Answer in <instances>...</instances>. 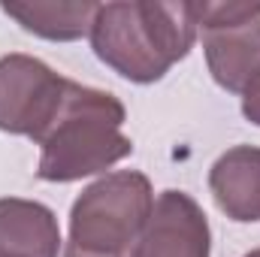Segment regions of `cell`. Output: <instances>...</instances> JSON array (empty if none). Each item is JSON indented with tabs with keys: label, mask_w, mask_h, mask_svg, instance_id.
<instances>
[{
	"label": "cell",
	"mask_w": 260,
	"mask_h": 257,
	"mask_svg": "<svg viewBox=\"0 0 260 257\" xmlns=\"http://www.w3.org/2000/svg\"><path fill=\"white\" fill-rule=\"evenodd\" d=\"M242 115L251 121V124H257L260 127V70L254 73V79L245 85V91H242Z\"/></svg>",
	"instance_id": "30bf717a"
},
{
	"label": "cell",
	"mask_w": 260,
	"mask_h": 257,
	"mask_svg": "<svg viewBox=\"0 0 260 257\" xmlns=\"http://www.w3.org/2000/svg\"><path fill=\"white\" fill-rule=\"evenodd\" d=\"M209 191L218 209L239 224L260 221V148L233 145L209 170Z\"/></svg>",
	"instance_id": "52a82bcc"
},
{
	"label": "cell",
	"mask_w": 260,
	"mask_h": 257,
	"mask_svg": "<svg viewBox=\"0 0 260 257\" xmlns=\"http://www.w3.org/2000/svg\"><path fill=\"white\" fill-rule=\"evenodd\" d=\"M151 209L154 191L145 173H106L76 197L64 257H130Z\"/></svg>",
	"instance_id": "3957f363"
},
{
	"label": "cell",
	"mask_w": 260,
	"mask_h": 257,
	"mask_svg": "<svg viewBox=\"0 0 260 257\" xmlns=\"http://www.w3.org/2000/svg\"><path fill=\"white\" fill-rule=\"evenodd\" d=\"M194 9L212 79L242 94L260 70V3H194Z\"/></svg>",
	"instance_id": "277c9868"
},
{
	"label": "cell",
	"mask_w": 260,
	"mask_h": 257,
	"mask_svg": "<svg viewBox=\"0 0 260 257\" xmlns=\"http://www.w3.org/2000/svg\"><path fill=\"white\" fill-rule=\"evenodd\" d=\"M245 257H260V248H254V251H248Z\"/></svg>",
	"instance_id": "8fae6325"
},
{
	"label": "cell",
	"mask_w": 260,
	"mask_h": 257,
	"mask_svg": "<svg viewBox=\"0 0 260 257\" xmlns=\"http://www.w3.org/2000/svg\"><path fill=\"white\" fill-rule=\"evenodd\" d=\"M127 109L115 94L70 79L58 121L40 142L37 176L67 185L115 167L133 154V142L121 133Z\"/></svg>",
	"instance_id": "7a4b0ae2"
},
{
	"label": "cell",
	"mask_w": 260,
	"mask_h": 257,
	"mask_svg": "<svg viewBox=\"0 0 260 257\" xmlns=\"http://www.w3.org/2000/svg\"><path fill=\"white\" fill-rule=\"evenodd\" d=\"M209 218L191 194L164 191L130 257H209Z\"/></svg>",
	"instance_id": "8992f818"
},
{
	"label": "cell",
	"mask_w": 260,
	"mask_h": 257,
	"mask_svg": "<svg viewBox=\"0 0 260 257\" xmlns=\"http://www.w3.org/2000/svg\"><path fill=\"white\" fill-rule=\"evenodd\" d=\"M0 257H9V254H0Z\"/></svg>",
	"instance_id": "7c38bea8"
},
{
	"label": "cell",
	"mask_w": 260,
	"mask_h": 257,
	"mask_svg": "<svg viewBox=\"0 0 260 257\" xmlns=\"http://www.w3.org/2000/svg\"><path fill=\"white\" fill-rule=\"evenodd\" d=\"M61 227L49 206L21 197L0 200V254L58 257Z\"/></svg>",
	"instance_id": "ba28073f"
},
{
	"label": "cell",
	"mask_w": 260,
	"mask_h": 257,
	"mask_svg": "<svg viewBox=\"0 0 260 257\" xmlns=\"http://www.w3.org/2000/svg\"><path fill=\"white\" fill-rule=\"evenodd\" d=\"M70 79L40 58L12 52L0 58V130L27 136L37 145L58 121Z\"/></svg>",
	"instance_id": "5b68a950"
},
{
	"label": "cell",
	"mask_w": 260,
	"mask_h": 257,
	"mask_svg": "<svg viewBox=\"0 0 260 257\" xmlns=\"http://www.w3.org/2000/svg\"><path fill=\"white\" fill-rule=\"evenodd\" d=\"M100 3H37V0H3L0 9L18 21L27 34L52 40V43H73L91 34L94 15Z\"/></svg>",
	"instance_id": "9c48e42d"
},
{
	"label": "cell",
	"mask_w": 260,
	"mask_h": 257,
	"mask_svg": "<svg viewBox=\"0 0 260 257\" xmlns=\"http://www.w3.org/2000/svg\"><path fill=\"white\" fill-rule=\"evenodd\" d=\"M94 55L136 85L160 82L197 43L194 3H100L91 24Z\"/></svg>",
	"instance_id": "6da1fadb"
}]
</instances>
